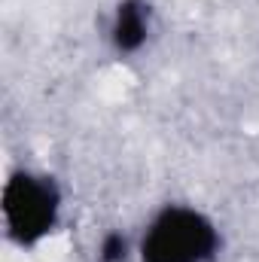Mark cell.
<instances>
[{
  "label": "cell",
  "instance_id": "1",
  "mask_svg": "<svg viewBox=\"0 0 259 262\" xmlns=\"http://www.w3.org/2000/svg\"><path fill=\"white\" fill-rule=\"evenodd\" d=\"M220 250V232L201 210L186 204L162 207L143 238L140 262H210Z\"/></svg>",
  "mask_w": 259,
  "mask_h": 262
},
{
  "label": "cell",
  "instance_id": "2",
  "mask_svg": "<svg viewBox=\"0 0 259 262\" xmlns=\"http://www.w3.org/2000/svg\"><path fill=\"white\" fill-rule=\"evenodd\" d=\"M3 226L18 247H34L49 238L61 216V192L52 177L37 171H12L3 183Z\"/></svg>",
  "mask_w": 259,
  "mask_h": 262
},
{
  "label": "cell",
  "instance_id": "3",
  "mask_svg": "<svg viewBox=\"0 0 259 262\" xmlns=\"http://www.w3.org/2000/svg\"><path fill=\"white\" fill-rule=\"evenodd\" d=\"M153 31V12L146 0H119L110 21V46L116 55H134L146 46Z\"/></svg>",
  "mask_w": 259,
  "mask_h": 262
},
{
  "label": "cell",
  "instance_id": "4",
  "mask_svg": "<svg viewBox=\"0 0 259 262\" xmlns=\"http://www.w3.org/2000/svg\"><path fill=\"white\" fill-rule=\"evenodd\" d=\"M128 259V238L122 232H107L98 244V262H125Z\"/></svg>",
  "mask_w": 259,
  "mask_h": 262
}]
</instances>
